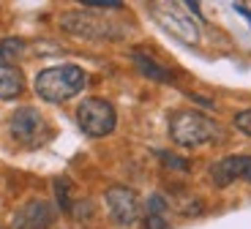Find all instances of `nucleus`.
<instances>
[{
  "instance_id": "nucleus-12",
  "label": "nucleus",
  "mask_w": 251,
  "mask_h": 229,
  "mask_svg": "<svg viewBox=\"0 0 251 229\" xmlns=\"http://www.w3.org/2000/svg\"><path fill=\"white\" fill-rule=\"evenodd\" d=\"M22 52H25V41L22 38H17V36L0 38V66H11Z\"/></svg>"
},
{
  "instance_id": "nucleus-3",
  "label": "nucleus",
  "mask_w": 251,
  "mask_h": 229,
  "mask_svg": "<svg viewBox=\"0 0 251 229\" xmlns=\"http://www.w3.org/2000/svg\"><path fill=\"white\" fill-rule=\"evenodd\" d=\"M8 134L22 148H41L50 136V126L36 106H19L8 120Z\"/></svg>"
},
{
  "instance_id": "nucleus-11",
  "label": "nucleus",
  "mask_w": 251,
  "mask_h": 229,
  "mask_svg": "<svg viewBox=\"0 0 251 229\" xmlns=\"http://www.w3.org/2000/svg\"><path fill=\"white\" fill-rule=\"evenodd\" d=\"M25 90V79L19 74V68L14 66H0V99L14 101Z\"/></svg>"
},
{
  "instance_id": "nucleus-1",
  "label": "nucleus",
  "mask_w": 251,
  "mask_h": 229,
  "mask_svg": "<svg viewBox=\"0 0 251 229\" xmlns=\"http://www.w3.org/2000/svg\"><path fill=\"white\" fill-rule=\"evenodd\" d=\"M88 76L82 71L79 66H52V68H44V71H38L36 74V93L41 96L44 101L50 104H63V101L74 99L76 93H82V87H85Z\"/></svg>"
},
{
  "instance_id": "nucleus-10",
  "label": "nucleus",
  "mask_w": 251,
  "mask_h": 229,
  "mask_svg": "<svg viewBox=\"0 0 251 229\" xmlns=\"http://www.w3.org/2000/svg\"><path fill=\"white\" fill-rule=\"evenodd\" d=\"M131 60H134V66H137L139 74L148 76V79H153V82H175V74H172L170 68L161 66L158 60H153L148 52L134 50V52H131Z\"/></svg>"
},
{
  "instance_id": "nucleus-6",
  "label": "nucleus",
  "mask_w": 251,
  "mask_h": 229,
  "mask_svg": "<svg viewBox=\"0 0 251 229\" xmlns=\"http://www.w3.org/2000/svg\"><path fill=\"white\" fill-rule=\"evenodd\" d=\"M60 25L66 33L79 38H120L123 33L115 25H109L107 19H99L90 11H69L60 17Z\"/></svg>"
},
{
  "instance_id": "nucleus-15",
  "label": "nucleus",
  "mask_w": 251,
  "mask_h": 229,
  "mask_svg": "<svg viewBox=\"0 0 251 229\" xmlns=\"http://www.w3.org/2000/svg\"><path fill=\"white\" fill-rule=\"evenodd\" d=\"M235 128L243 131L246 136H251V109H243L235 115Z\"/></svg>"
},
{
  "instance_id": "nucleus-14",
  "label": "nucleus",
  "mask_w": 251,
  "mask_h": 229,
  "mask_svg": "<svg viewBox=\"0 0 251 229\" xmlns=\"http://www.w3.org/2000/svg\"><path fill=\"white\" fill-rule=\"evenodd\" d=\"M145 210H148V216H164V210H167V199H164L161 194H153V197L148 199V204H145Z\"/></svg>"
},
{
  "instance_id": "nucleus-17",
  "label": "nucleus",
  "mask_w": 251,
  "mask_h": 229,
  "mask_svg": "<svg viewBox=\"0 0 251 229\" xmlns=\"http://www.w3.org/2000/svg\"><path fill=\"white\" fill-rule=\"evenodd\" d=\"M85 8H123L120 0H82Z\"/></svg>"
},
{
  "instance_id": "nucleus-9",
  "label": "nucleus",
  "mask_w": 251,
  "mask_h": 229,
  "mask_svg": "<svg viewBox=\"0 0 251 229\" xmlns=\"http://www.w3.org/2000/svg\"><path fill=\"white\" fill-rule=\"evenodd\" d=\"M55 218V210L52 204L44 202V199H33V202L22 204L14 216V229H47Z\"/></svg>"
},
{
  "instance_id": "nucleus-4",
  "label": "nucleus",
  "mask_w": 251,
  "mask_h": 229,
  "mask_svg": "<svg viewBox=\"0 0 251 229\" xmlns=\"http://www.w3.org/2000/svg\"><path fill=\"white\" fill-rule=\"evenodd\" d=\"M76 123L88 136H107L115 131V106L104 99H85L76 106Z\"/></svg>"
},
{
  "instance_id": "nucleus-18",
  "label": "nucleus",
  "mask_w": 251,
  "mask_h": 229,
  "mask_svg": "<svg viewBox=\"0 0 251 229\" xmlns=\"http://www.w3.org/2000/svg\"><path fill=\"white\" fill-rule=\"evenodd\" d=\"M145 227H148V229H167L170 224H167V218H164V216H148V218H145Z\"/></svg>"
},
{
  "instance_id": "nucleus-2",
  "label": "nucleus",
  "mask_w": 251,
  "mask_h": 229,
  "mask_svg": "<svg viewBox=\"0 0 251 229\" xmlns=\"http://www.w3.org/2000/svg\"><path fill=\"white\" fill-rule=\"evenodd\" d=\"M170 136L180 148H200L219 139V126L197 109H180L170 118Z\"/></svg>"
},
{
  "instance_id": "nucleus-16",
  "label": "nucleus",
  "mask_w": 251,
  "mask_h": 229,
  "mask_svg": "<svg viewBox=\"0 0 251 229\" xmlns=\"http://www.w3.org/2000/svg\"><path fill=\"white\" fill-rule=\"evenodd\" d=\"M158 158H164V164H167L170 169H180V172H186V169H188V164L183 161V158H177V155L167 153V150H161V153H158Z\"/></svg>"
},
{
  "instance_id": "nucleus-7",
  "label": "nucleus",
  "mask_w": 251,
  "mask_h": 229,
  "mask_svg": "<svg viewBox=\"0 0 251 229\" xmlns=\"http://www.w3.org/2000/svg\"><path fill=\"white\" fill-rule=\"evenodd\" d=\"M104 204H107L112 221L120 224V227H134L137 218H139V210H142L137 191H134V188H126V186L107 188V191H104Z\"/></svg>"
},
{
  "instance_id": "nucleus-13",
  "label": "nucleus",
  "mask_w": 251,
  "mask_h": 229,
  "mask_svg": "<svg viewBox=\"0 0 251 229\" xmlns=\"http://www.w3.org/2000/svg\"><path fill=\"white\" fill-rule=\"evenodd\" d=\"M55 194H57V204H60V210H66V213L74 210V202H71V197H69V183H66V180H57V183H55Z\"/></svg>"
},
{
  "instance_id": "nucleus-5",
  "label": "nucleus",
  "mask_w": 251,
  "mask_h": 229,
  "mask_svg": "<svg viewBox=\"0 0 251 229\" xmlns=\"http://www.w3.org/2000/svg\"><path fill=\"white\" fill-rule=\"evenodd\" d=\"M153 17H156V22L164 30L172 33V36L180 38V41H186V44L200 41V25H197L194 19L183 11V6H177V3H158V6H153Z\"/></svg>"
},
{
  "instance_id": "nucleus-8",
  "label": "nucleus",
  "mask_w": 251,
  "mask_h": 229,
  "mask_svg": "<svg viewBox=\"0 0 251 229\" xmlns=\"http://www.w3.org/2000/svg\"><path fill=\"white\" fill-rule=\"evenodd\" d=\"M213 186L224 188L235 180H251V155H226L210 167Z\"/></svg>"
}]
</instances>
